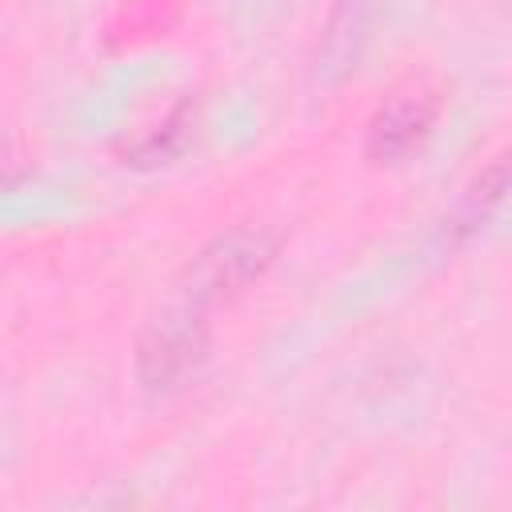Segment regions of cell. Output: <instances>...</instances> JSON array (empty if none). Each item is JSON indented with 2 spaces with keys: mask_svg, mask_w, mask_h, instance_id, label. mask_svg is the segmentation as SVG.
<instances>
[{
  "mask_svg": "<svg viewBox=\"0 0 512 512\" xmlns=\"http://www.w3.org/2000/svg\"><path fill=\"white\" fill-rule=\"evenodd\" d=\"M272 252H276V240L260 228H236V232L220 236L192 264V288H188L192 304L224 300V296L240 292L272 264Z\"/></svg>",
  "mask_w": 512,
  "mask_h": 512,
  "instance_id": "1",
  "label": "cell"
},
{
  "mask_svg": "<svg viewBox=\"0 0 512 512\" xmlns=\"http://www.w3.org/2000/svg\"><path fill=\"white\" fill-rule=\"evenodd\" d=\"M204 352V324L192 308L180 312H164L148 324V332L140 336L136 348V372L144 380V388H172L188 368H196Z\"/></svg>",
  "mask_w": 512,
  "mask_h": 512,
  "instance_id": "2",
  "label": "cell"
},
{
  "mask_svg": "<svg viewBox=\"0 0 512 512\" xmlns=\"http://www.w3.org/2000/svg\"><path fill=\"white\" fill-rule=\"evenodd\" d=\"M440 100L428 84H404L396 88L372 116L368 124V152L376 160H404L408 152H416L432 124H436Z\"/></svg>",
  "mask_w": 512,
  "mask_h": 512,
  "instance_id": "3",
  "label": "cell"
},
{
  "mask_svg": "<svg viewBox=\"0 0 512 512\" xmlns=\"http://www.w3.org/2000/svg\"><path fill=\"white\" fill-rule=\"evenodd\" d=\"M512 188V152L508 156H500V160H492L472 184H468V192H464V200H460V208H456V224H460V232H472L500 200H504V192Z\"/></svg>",
  "mask_w": 512,
  "mask_h": 512,
  "instance_id": "4",
  "label": "cell"
}]
</instances>
